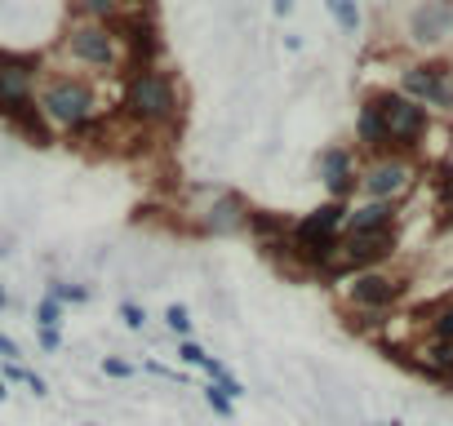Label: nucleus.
<instances>
[{
  "label": "nucleus",
  "instance_id": "f257e3e1",
  "mask_svg": "<svg viewBox=\"0 0 453 426\" xmlns=\"http://www.w3.org/2000/svg\"><path fill=\"white\" fill-rule=\"evenodd\" d=\"M120 116L138 129H165L182 116V94L165 67H138L125 76L120 89Z\"/></svg>",
  "mask_w": 453,
  "mask_h": 426
},
{
  "label": "nucleus",
  "instance_id": "f03ea898",
  "mask_svg": "<svg viewBox=\"0 0 453 426\" xmlns=\"http://www.w3.org/2000/svg\"><path fill=\"white\" fill-rule=\"evenodd\" d=\"M36 107L54 129L76 133L98 116V89L76 72H45L36 85Z\"/></svg>",
  "mask_w": 453,
  "mask_h": 426
},
{
  "label": "nucleus",
  "instance_id": "7ed1b4c3",
  "mask_svg": "<svg viewBox=\"0 0 453 426\" xmlns=\"http://www.w3.org/2000/svg\"><path fill=\"white\" fill-rule=\"evenodd\" d=\"M369 103L378 107V116H382V125H387V138H391V151H395V156L413 151V147L426 138L431 111H426L422 103L404 98L400 89H378V94H369Z\"/></svg>",
  "mask_w": 453,
  "mask_h": 426
},
{
  "label": "nucleus",
  "instance_id": "20e7f679",
  "mask_svg": "<svg viewBox=\"0 0 453 426\" xmlns=\"http://www.w3.org/2000/svg\"><path fill=\"white\" fill-rule=\"evenodd\" d=\"M63 54L72 58V63H81V67H94V72H111V67H120V41H116V32L107 27V23H85V19H76L67 32H63Z\"/></svg>",
  "mask_w": 453,
  "mask_h": 426
},
{
  "label": "nucleus",
  "instance_id": "39448f33",
  "mask_svg": "<svg viewBox=\"0 0 453 426\" xmlns=\"http://www.w3.org/2000/svg\"><path fill=\"white\" fill-rule=\"evenodd\" d=\"M342 285H347V289H342L347 302H351L356 311H365V316H387V311L400 307L404 293H409V280L395 276V271H387V267L356 271V276H347Z\"/></svg>",
  "mask_w": 453,
  "mask_h": 426
},
{
  "label": "nucleus",
  "instance_id": "423d86ee",
  "mask_svg": "<svg viewBox=\"0 0 453 426\" xmlns=\"http://www.w3.org/2000/svg\"><path fill=\"white\" fill-rule=\"evenodd\" d=\"M41 76H45L41 54H32V49H0V107L10 111L19 103H32ZM0 120H5V116H0Z\"/></svg>",
  "mask_w": 453,
  "mask_h": 426
},
{
  "label": "nucleus",
  "instance_id": "0eeeda50",
  "mask_svg": "<svg viewBox=\"0 0 453 426\" xmlns=\"http://www.w3.org/2000/svg\"><path fill=\"white\" fill-rule=\"evenodd\" d=\"M400 94L426 111H453V72L449 63H413L400 72Z\"/></svg>",
  "mask_w": 453,
  "mask_h": 426
},
{
  "label": "nucleus",
  "instance_id": "6e6552de",
  "mask_svg": "<svg viewBox=\"0 0 453 426\" xmlns=\"http://www.w3.org/2000/svg\"><path fill=\"white\" fill-rule=\"evenodd\" d=\"M413 186V164L404 156H378L360 169V195L365 200H400Z\"/></svg>",
  "mask_w": 453,
  "mask_h": 426
},
{
  "label": "nucleus",
  "instance_id": "1a4fd4ad",
  "mask_svg": "<svg viewBox=\"0 0 453 426\" xmlns=\"http://www.w3.org/2000/svg\"><path fill=\"white\" fill-rule=\"evenodd\" d=\"M316 178H320V186L329 191V200L351 204V195L360 191V164H356V151H351V147H325V151L316 156Z\"/></svg>",
  "mask_w": 453,
  "mask_h": 426
},
{
  "label": "nucleus",
  "instance_id": "9d476101",
  "mask_svg": "<svg viewBox=\"0 0 453 426\" xmlns=\"http://www.w3.org/2000/svg\"><path fill=\"white\" fill-rule=\"evenodd\" d=\"M200 232L204 236H241V232H250V204L236 191H213V200L200 209Z\"/></svg>",
  "mask_w": 453,
  "mask_h": 426
},
{
  "label": "nucleus",
  "instance_id": "9b49d317",
  "mask_svg": "<svg viewBox=\"0 0 453 426\" xmlns=\"http://www.w3.org/2000/svg\"><path fill=\"white\" fill-rule=\"evenodd\" d=\"M453 36V0H422L409 14V41L413 45H440Z\"/></svg>",
  "mask_w": 453,
  "mask_h": 426
},
{
  "label": "nucleus",
  "instance_id": "f8f14e48",
  "mask_svg": "<svg viewBox=\"0 0 453 426\" xmlns=\"http://www.w3.org/2000/svg\"><path fill=\"white\" fill-rule=\"evenodd\" d=\"M395 223H400L395 200H360L347 209L342 236H378V232H395Z\"/></svg>",
  "mask_w": 453,
  "mask_h": 426
},
{
  "label": "nucleus",
  "instance_id": "ddd939ff",
  "mask_svg": "<svg viewBox=\"0 0 453 426\" xmlns=\"http://www.w3.org/2000/svg\"><path fill=\"white\" fill-rule=\"evenodd\" d=\"M5 125L27 142V147H54V125L41 116V107H36V98L32 103H19V107H10L5 111Z\"/></svg>",
  "mask_w": 453,
  "mask_h": 426
},
{
  "label": "nucleus",
  "instance_id": "4468645a",
  "mask_svg": "<svg viewBox=\"0 0 453 426\" xmlns=\"http://www.w3.org/2000/svg\"><path fill=\"white\" fill-rule=\"evenodd\" d=\"M356 147L369 151L373 160H378V156H395V151H391V138H387V125H382V116H378V107H373L369 98H365L360 111H356Z\"/></svg>",
  "mask_w": 453,
  "mask_h": 426
},
{
  "label": "nucleus",
  "instance_id": "2eb2a0df",
  "mask_svg": "<svg viewBox=\"0 0 453 426\" xmlns=\"http://www.w3.org/2000/svg\"><path fill=\"white\" fill-rule=\"evenodd\" d=\"M125 10V0H72V14L85 23H111Z\"/></svg>",
  "mask_w": 453,
  "mask_h": 426
},
{
  "label": "nucleus",
  "instance_id": "dca6fc26",
  "mask_svg": "<svg viewBox=\"0 0 453 426\" xmlns=\"http://www.w3.org/2000/svg\"><path fill=\"white\" fill-rule=\"evenodd\" d=\"M426 338H431V342H453V302L431 307V316H426Z\"/></svg>",
  "mask_w": 453,
  "mask_h": 426
},
{
  "label": "nucleus",
  "instance_id": "f3484780",
  "mask_svg": "<svg viewBox=\"0 0 453 426\" xmlns=\"http://www.w3.org/2000/svg\"><path fill=\"white\" fill-rule=\"evenodd\" d=\"M325 10L334 14V23H338L347 36L360 32V0H325Z\"/></svg>",
  "mask_w": 453,
  "mask_h": 426
},
{
  "label": "nucleus",
  "instance_id": "a211bd4d",
  "mask_svg": "<svg viewBox=\"0 0 453 426\" xmlns=\"http://www.w3.org/2000/svg\"><path fill=\"white\" fill-rule=\"evenodd\" d=\"M63 316H67V307H63L54 293H45V298L36 302V329H63Z\"/></svg>",
  "mask_w": 453,
  "mask_h": 426
},
{
  "label": "nucleus",
  "instance_id": "6ab92c4d",
  "mask_svg": "<svg viewBox=\"0 0 453 426\" xmlns=\"http://www.w3.org/2000/svg\"><path fill=\"white\" fill-rule=\"evenodd\" d=\"M50 293L63 302V307H85L94 293H89V285H72V280H54L50 285Z\"/></svg>",
  "mask_w": 453,
  "mask_h": 426
},
{
  "label": "nucleus",
  "instance_id": "aec40b11",
  "mask_svg": "<svg viewBox=\"0 0 453 426\" xmlns=\"http://www.w3.org/2000/svg\"><path fill=\"white\" fill-rule=\"evenodd\" d=\"M204 404H209V408H213V413H218L222 422H232V417H236V399L226 395L222 386H213V382L204 386Z\"/></svg>",
  "mask_w": 453,
  "mask_h": 426
},
{
  "label": "nucleus",
  "instance_id": "412c9836",
  "mask_svg": "<svg viewBox=\"0 0 453 426\" xmlns=\"http://www.w3.org/2000/svg\"><path fill=\"white\" fill-rule=\"evenodd\" d=\"M165 329L182 342V338H191V311L182 307V302H173V307H165Z\"/></svg>",
  "mask_w": 453,
  "mask_h": 426
},
{
  "label": "nucleus",
  "instance_id": "4be33fe9",
  "mask_svg": "<svg viewBox=\"0 0 453 426\" xmlns=\"http://www.w3.org/2000/svg\"><path fill=\"white\" fill-rule=\"evenodd\" d=\"M120 320H125V329L142 333V329H147V307H138V302H120Z\"/></svg>",
  "mask_w": 453,
  "mask_h": 426
},
{
  "label": "nucleus",
  "instance_id": "5701e85b",
  "mask_svg": "<svg viewBox=\"0 0 453 426\" xmlns=\"http://www.w3.org/2000/svg\"><path fill=\"white\" fill-rule=\"evenodd\" d=\"M204 355H209V351H204L200 342H191V338H182V342H178V360H182V364L200 369V364H204Z\"/></svg>",
  "mask_w": 453,
  "mask_h": 426
},
{
  "label": "nucleus",
  "instance_id": "b1692460",
  "mask_svg": "<svg viewBox=\"0 0 453 426\" xmlns=\"http://www.w3.org/2000/svg\"><path fill=\"white\" fill-rule=\"evenodd\" d=\"M0 364H23V346L10 333H0Z\"/></svg>",
  "mask_w": 453,
  "mask_h": 426
},
{
  "label": "nucleus",
  "instance_id": "393cba45",
  "mask_svg": "<svg viewBox=\"0 0 453 426\" xmlns=\"http://www.w3.org/2000/svg\"><path fill=\"white\" fill-rule=\"evenodd\" d=\"M103 373H107V377H134V364H129V360L107 355V360H103Z\"/></svg>",
  "mask_w": 453,
  "mask_h": 426
},
{
  "label": "nucleus",
  "instance_id": "a878e982",
  "mask_svg": "<svg viewBox=\"0 0 453 426\" xmlns=\"http://www.w3.org/2000/svg\"><path fill=\"white\" fill-rule=\"evenodd\" d=\"M200 369H204V373H209V382H222V377H226V373H232V369H226V364H222V360H213V355H204V364H200Z\"/></svg>",
  "mask_w": 453,
  "mask_h": 426
},
{
  "label": "nucleus",
  "instance_id": "bb28decb",
  "mask_svg": "<svg viewBox=\"0 0 453 426\" xmlns=\"http://www.w3.org/2000/svg\"><path fill=\"white\" fill-rule=\"evenodd\" d=\"M36 342H41L45 351H58V346H63V333H58V329H36Z\"/></svg>",
  "mask_w": 453,
  "mask_h": 426
},
{
  "label": "nucleus",
  "instance_id": "cd10ccee",
  "mask_svg": "<svg viewBox=\"0 0 453 426\" xmlns=\"http://www.w3.org/2000/svg\"><path fill=\"white\" fill-rule=\"evenodd\" d=\"M23 386H27L32 395H50V386H45V377H41V373H27V382H23Z\"/></svg>",
  "mask_w": 453,
  "mask_h": 426
},
{
  "label": "nucleus",
  "instance_id": "c85d7f7f",
  "mask_svg": "<svg viewBox=\"0 0 453 426\" xmlns=\"http://www.w3.org/2000/svg\"><path fill=\"white\" fill-rule=\"evenodd\" d=\"M10 307V293H5V285H0V311H5Z\"/></svg>",
  "mask_w": 453,
  "mask_h": 426
},
{
  "label": "nucleus",
  "instance_id": "c756f323",
  "mask_svg": "<svg viewBox=\"0 0 453 426\" xmlns=\"http://www.w3.org/2000/svg\"><path fill=\"white\" fill-rule=\"evenodd\" d=\"M5 395H10V382H5V377H0V399H5Z\"/></svg>",
  "mask_w": 453,
  "mask_h": 426
},
{
  "label": "nucleus",
  "instance_id": "7c9ffc66",
  "mask_svg": "<svg viewBox=\"0 0 453 426\" xmlns=\"http://www.w3.org/2000/svg\"><path fill=\"white\" fill-rule=\"evenodd\" d=\"M0 116H5V107H0Z\"/></svg>",
  "mask_w": 453,
  "mask_h": 426
},
{
  "label": "nucleus",
  "instance_id": "2f4dec72",
  "mask_svg": "<svg viewBox=\"0 0 453 426\" xmlns=\"http://www.w3.org/2000/svg\"><path fill=\"white\" fill-rule=\"evenodd\" d=\"M373 426H378V422H373Z\"/></svg>",
  "mask_w": 453,
  "mask_h": 426
}]
</instances>
